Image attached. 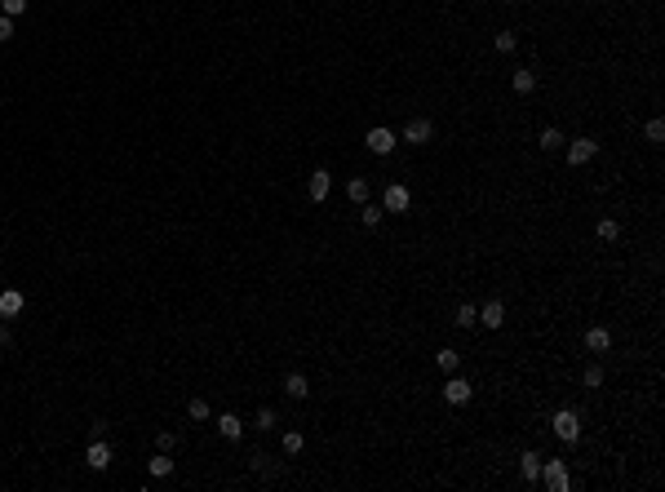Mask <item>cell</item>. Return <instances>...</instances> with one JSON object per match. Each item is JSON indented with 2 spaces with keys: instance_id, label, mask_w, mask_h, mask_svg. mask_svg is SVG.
Returning <instances> with one entry per match:
<instances>
[{
  "instance_id": "7",
  "label": "cell",
  "mask_w": 665,
  "mask_h": 492,
  "mask_svg": "<svg viewBox=\"0 0 665 492\" xmlns=\"http://www.w3.org/2000/svg\"><path fill=\"white\" fill-rule=\"evenodd\" d=\"M586 351L590 355H608L612 351V328L608 324H590L586 328Z\"/></svg>"
},
{
  "instance_id": "3",
  "label": "cell",
  "mask_w": 665,
  "mask_h": 492,
  "mask_svg": "<svg viewBox=\"0 0 665 492\" xmlns=\"http://www.w3.org/2000/svg\"><path fill=\"white\" fill-rule=\"evenodd\" d=\"M563 147H568V169H586V164L599 155L595 138H572V142H563Z\"/></svg>"
},
{
  "instance_id": "28",
  "label": "cell",
  "mask_w": 665,
  "mask_h": 492,
  "mask_svg": "<svg viewBox=\"0 0 665 492\" xmlns=\"http://www.w3.org/2000/svg\"><path fill=\"white\" fill-rule=\"evenodd\" d=\"M492 45H497V54H515L519 49V35L515 31H497V35H492Z\"/></svg>"
},
{
  "instance_id": "34",
  "label": "cell",
  "mask_w": 665,
  "mask_h": 492,
  "mask_svg": "<svg viewBox=\"0 0 665 492\" xmlns=\"http://www.w3.org/2000/svg\"><path fill=\"white\" fill-rule=\"evenodd\" d=\"M9 346H14V338H9V328L0 324V351H9Z\"/></svg>"
},
{
  "instance_id": "33",
  "label": "cell",
  "mask_w": 665,
  "mask_h": 492,
  "mask_svg": "<svg viewBox=\"0 0 665 492\" xmlns=\"http://www.w3.org/2000/svg\"><path fill=\"white\" fill-rule=\"evenodd\" d=\"M5 40H14V18L0 14V45H5Z\"/></svg>"
},
{
  "instance_id": "31",
  "label": "cell",
  "mask_w": 665,
  "mask_h": 492,
  "mask_svg": "<svg viewBox=\"0 0 665 492\" xmlns=\"http://www.w3.org/2000/svg\"><path fill=\"white\" fill-rule=\"evenodd\" d=\"M249 466H253L258 475H275V466H271V457H266V452H253V461H249Z\"/></svg>"
},
{
  "instance_id": "21",
  "label": "cell",
  "mask_w": 665,
  "mask_h": 492,
  "mask_svg": "<svg viewBox=\"0 0 665 492\" xmlns=\"http://www.w3.org/2000/svg\"><path fill=\"white\" fill-rule=\"evenodd\" d=\"M453 324H457V328H475V324H479V306L475 302H462V306H457V315H453Z\"/></svg>"
},
{
  "instance_id": "22",
  "label": "cell",
  "mask_w": 665,
  "mask_h": 492,
  "mask_svg": "<svg viewBox=\"0 0 665 492\" xmlns=\"http://www.w3.org/2000/svg\"><path fill=\"white\" fill-rule=\"evenodd\" d=\"M147 470H151L155 479H169V475H173V457H169V452H155V457L147 461Z\"/></svg>"
},
{
  "instance_id": "5",
  "label": "cell",
  "mask_w": 665,
  "mask_h": 492,
  "mask_svg": "<svg viewBox=\"0 0 665 492\" xmlns=\"http://www.w3.org/2000/svg\"><path fill=\"white\" fill-rule=\"evenodd\" d=\"M382 209H386V213H408V209H413V191H408L404 182H386Z\"/></svg>"
},
{
  "instance_id": "6",
  "label": "cell",
  "mask_w": 665,
  "mask_h": 492,
  "mask_svg": "<svg viewBox=\"0 0 665 492\" xmlns=\"http://www.w3.org/2000/svg\"><path fill=\"white\" fill-rule=\"evenodd\" d=\"M364 147H368L373 155H391V151L399 147V138H395V129H386V125H373L368 134H364Z\"/></svg>"
},
{
  "instance_id": "29",
  "label": "cell",
  "mask_w": 665,
  "mask_h": 492,
  "mask_svg": "<svg viewBox=\"0 0 665 492\" xmlns=\"http://www.w3.org/2000/svg\"><path fill=\"white\" fill-rule=\"evenodd\" d=\"M302 448H306V439H302V430H284V452H288V457H297Z\"/></svg>"
},
{
  "instance_id": "23",
  "label": "cell",
  "mask_w": 665,
  "mask_h": 492,
  "mask_svg": "<svg viewBox=\"0 0 665 492\" xmlns=\"http://www.w3.org/2000/svg\"><path fill=\"white\" fill-rule=\"evenodd\" d=\"M581 386L595 395V390H603V364H586V373H581Z\"/></svg>"
},
{
  "instance_id": "12",
  "label": "cell",
  "mask_w": 665,
  "mask_h": 492,
  "mask_svg": "<svg viewBox=\"0 0 665 492\" xmlns=\"http://www.w3.org/2000/svg\"><path fill=\"white\" fill-rule=\"evenodd\" d=\"M213 426H217V435H222L226 443H235V439H244V422H240V417H235V413H217V422H213Z\"/></svg>"
},
{
  "instance_id": "27",
  "label": "cell",
  "mask_w": 665,
  "mask_h": 492,
  "mask_svg": "<svg viewBox=\"0 0 665 492\" xmlns=\"http://www.w3.org/2000/svg\"><path fill=\"white\" fill-rule=\"evenodd\" d=\"M275 426H280L275 408H266V404H262V408H258V417H253V430H275Z\"/></svg>"
},
{
  "instance_id": "32",
  "label": "cell",
  "mask_w": 665,
  "mask_h": 492,
  "mask_svg": "<svg viewBox=\"0 0 665 492\" xmlns=\"http://www.w3.org/2000/svg\"><path fill=\"white\" fill-rule=\"evenodd\" d=\"M0 9H5L9 18H18V14H27V0H0Z\"/></svg>"
},
{
  "instance_id": "2",
  "label": "cell",
  "mask_w": 665,
  "mask_h": 492,
  "mask_svg": "<svg viewBox=\"0 0 665 492\" xmlns=\"http://www.w3.org/2000/svg\"><path fill=\"white\" fill-rule=\"evenodd\" d=\"M541 484H546L550 492H568L572 488V475H568V461H559V457H541Z\"/></svg>"
},
{
  "instance_id": "4",
  "label": "cell",
  "mask_w": 665,
  "mask_h": 492,
  "mask_svg": "<svg viewBox=\"0 0 665 492\" xmlns=\"http://www.w3.org/2000/svg\"><path fill=\"white\" fill-rule=\"evenodd\" d=\"M470 399H475V386L462 377V373H448V386H444V404L448 408H466Z\"/></svg>"
},
{
  "instance_id": "20",
  "label": "cell",
  "mask_w": 665,
  "mask_h": 492,
  "mask_svg": "<svg viewBox=\"0 0 665 492\" xmlns=\"http://www.w3.org/2000/svg\"><path fill=\"white\" fill-rule=\"evenodd\" d=\"M519 475H524L528 484H537V475H541V452H524V457H519Z\"/></svg>"
},
{
  "instance_id": "17",
  "label": "cell",
  "mask_w": 665,
  "mask_h": 492,
  "mask_svg": "<svg viewBox=\"0 0 665 492\" xmlns=\"http://www.w3.org/2000/svg\"><path fill=\"white\" fill-rule=\"evenodd\" d=\"M563 142H568V138H563V129H559V125H546V129L537 134V147H541V151H559Z\"/></svg>"
},
{
  "instance_id": "10",
  "label": "cell",
  "mask_w": 665,
  "mask_h": 492,
  "mask_svg": "<svg viewBox=\"0 0 665 492\" xmlns=\"http://www.w3.org/2000/svg\"><path fill=\"white\" fill-rule=\"evenodd\" d=\"M22 306H27V293L22 289H0V315L5 319H18Z\"/></svg>"
},
{
  "instance_id": "8",
  "label": "cell",
  "mask_w": 665,
  "mask_h": 492,
  "mask_svg": "<svg viewBox=\"0 0 665 492\" xmlns=\"http://www.w3.org/2000/svg\"><path fill=\"white\" fill-rule=\"evenodd\" d=\"M111 461H116L111 443H107V439H93V443H89V452H84V466H89V470H107Z\"/></svg>"
},
{
  "instance_id": "30",
  "label": "cell",
  "mask_w": 665,
  "mask_h": 492,
  "mask_svg": "<svg viewBox=\"0 0 665 492\" xmlns=\"http://www.w3.org/2000/svg\"><path fill=\"white\" fill-rule=\"evenodd\" d=\"M155 448H160V452H173V448H178V435H173V430H160V435H155Z\"/></svg>"
},
{
  "instance_id": "9",
  "label": "cell",
  "mask_w": 665,
  "mask_h": 492,
  "mask_svg": "<svg viewBox=\"0 0 665 492\" xmlns=\"http://www.w3.org/2000/svg\"><path fill=\"white\" fill-rule=\"evenodd\" d=\"M430 138H435V125H430V120L413 116V120H408V125H404V142H413V147H426Z\"/></svg>"
},
{
  "instance_id": "16",
  "label": "cell",
  "mask_w": 665,
  "mask_h": 492,
  "mask_svg": "<svg viewBox=\"0 0 665 492\" xmlns=\"http://www.w3.org/2000/svg\"><path fill=\"white\" fill-rule=\"evenodd\" d=\"M368 196H373L368 177H346V200L350 204H368Z\"/></svg>"
},
{
  "instance_id": "19",
  "label": "cell",
  "mask_w": 665,
  "mask_h": 492,
  "mask_svg": "<svg viewBox=\"0 0 665 492\" xmlns=\"http://www.w3.org/2000/svg\"><path fill=\"white\" fill-rule=\"evenodd\" d=\"M595 235L603 239V244H616V239H621V222H616V218H608V213H603V218L595 222Z\"/></svg>"
},
{
  "instance_id": "14",
  "label": "cell",
  "mask_w": 665,
  "mask_h": 492,
  "mask_svg": "<svg viewBox=\"0 0 665 492\" xmlns=\"http://www.w3.org/2000/svg\"><path fill=\"white\" fill-rule=\"evenodd\" d=\"M510 89L519 93V98H528V93H537V71H532V67H519L515 76H510Z\"/></svg>"
},
{
  "instance_id": "18",
  "label": "cell",
  "mask_w": 665,
  "mask_h": 492,
  "mask_svg": "<svg viewBox=\"0 0 665 492\" xmlns=\"http://www.w3.org/2000/svg\"><path fill=\"white\" fill-rule=\"evenodd\" d=\"M284 395H288V399H306V395H311L306 373H288V377H284Z\"/></svg>"
},
{
  "instance_id": "25",
  "label": "cell",
  "mask_w": 665,
  "mask_h": 492,
  "mask_svg": "<svg viewBox=\"0 0 665 492\" xmlns=\"http://www.w3.org/2000/svg\"><path fill=\"white\" fill-rule=\"evenodd\" d=\"M187 417H191V422H209V417H213V408H209V399H200V395H196V399L187 404Z\"/></svg>"
},
{
  "instance_id": "1",
  "label": "cell",
  "mask_w": 665,
  "mask_h": 492,
  "mask_svg": "<svg viewBox=\"0 0 665 492\" xmlns=\"http://www.w3.org/2000/svg\"><path fill=\"white\" fill-rule=\"evenodd\" d=\"M550 430H554L559 443H568V448L581 443V413H577V408H559V413L550 417Z\"/></svg>"
},
{
  "instance_id": "24",
  "label": "cell",
  "mask_w": 665,
  "mask_h": 492,
  "mask_svg": "<svg viewBox=\"0 0 665 492\" xmlns=\"http://www.w3.org/2000/svg\"><path fill=\"white\" fill-rule=\"evenodd\" d=\"M643 138L652 142V147H661V142H665V120H661V116H652L648 125H643Z\"/></svg>"
},
{
  "instance_id": "13",
  "label": "cell",
  "mask_w": 665,
  "mask_h": 492,
  "mask_svg": "<svg viewBox=\"0 0 665 492\" xmlns=\"http://www.w3.org/2000/svg\"><path fill=\"white\" fill-rule=\"evenodd\" d=\"M479 324H483V328H492V333H497L501 324H506V306L497 302V297H492V302H483V306H479Z\"/></svg>"
},
{
  "instance_id": "26",
  "label": "cell",
  "mask_w": 665,
  "mask_h": 492,
  "mask_svg": "<svg viewBox=\"0 0 665 492\" xmlns=\"http://www.w3.org/2000/svg\"><path fill=\"white\" fill-rule=\"evenodd\" d=\"M382 213H386L382 204H359V222H364L368 231H373V226H382Z\"/></svg>"
},
{
  "instance_id": "15",
  "label": "cell",
  "mask_w": 665,
  "mask_h": 492,
  "mask_svg": "<svg viewBox=\"0 0 665 492\" xmlns=\"http://www.w3.org/2000/svg\"><path fill=\"white\" fill-rule=\"evenodd\" d=\"M435 368H439V373H462V351L439 346V351H435Z\"/></svg>"
},
{
  "instance_id": "11",
  "label": "cell",
  "mask_w": 665,
  "mask_h": 492,
  "mask_svg": "<svg viewBox=\"0 0 665 492\" xmlns=\"http://www.w3.org/2000/svg\"><path fill=\"white\" fill-rule=\"evenodd\" d=\"M329 191H333V173L329 169H315V173H311V182H306V196L315 204H324V200H329Z\"/></svg>"
}]
</instances>
